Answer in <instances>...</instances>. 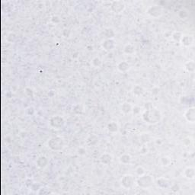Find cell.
Segmentation results:
<instances>
[{"label":"cell","mask_w":195,"mask_h":195,"mask_svg":"<svg viewBox=\"0 0 195 195\" xmlns=\"http://www.w3.org/2000/svg\"><path fill=\"white\" fill-rule=\"evenodd\" d=\"M146 170L142 166H138L137 168H136V173L137 174L138 176H141L143 175L146 174Z\"/></svg>","instance_id":"24"},{"label":"cell","mask_w":195,"mask_h":195,"mask_svg":"<svg viewBox=\"0 0 195 195\" xmlns=\"http://www.w3.org/2000/svg\"><path fill=\"white\" fill-rule=\"evenodd\" d=\"M124 52L125 53H127V54H133L135 52L134 46L132 45L131 44H126L124 47Z\"/></svg>","instance_id":"20"},{"label":"cell","mask_w":195,"mask_h":195,"mask_svg":"<svg viewBox=\"0 0 195 195\" xmlns=\"http://www.w3.org/2000/svg\"><path fill=\"white\" fill-rule=\"evenodd\" d=\"M64 143L62 138L59 137V136H56V137H53L48 141V146L50 147L51 150H60L63 148Z\"/></svg>","instance_id":"3"},{"label":"cell","mask_w":195,"mask_h":195,"mask_svg":"<svg viewBox=\"0 0 195 195\" xmlns=\"http://www.w3.org/2000/svg\"><path fill=\"white\" fill-rule=\"evenodd\" d=\"M101 47H103L104 50L106 51H111L116 47V43L114 41V39H106L101 44Z\"/></svg>","instance_id":"9"},{"label":"cell","mask_w":195,"mask_h":195,"mask_svg":"<svg viewBox=\"0 0 195 195\" xmlns=\"http://www.w3.org/2000/svg\"><path fill=\"white\" fill-rule=\"evenodd\" d=\"M136 183L141 188L146 189V188H150L153 185L154 180H153V176H151L150 175L144 174L143 175L139 176V178L136 179Z\"/></svg>","instance_id":"2"},{"label":"cell","mask_w":195,"mask_h":195,"mask_svg":"<svg viewBox=\"0 0 195 195\" xmlns=\"http://www.w3.org/2000/svg\"><path fill=\"white\" fill-rule=\"evenodd\" d=\"M182 34L181 33V32H174L173 34H172V38L173 40H175V41H179L180 42L181 39H182Z\"/></svg>","instance_id":"23"},{"label":"cell","mask_w":195,"mask_h":195,"mask_svg":"<svg viewBox=\"0 0 195 195\" xmlns=\"http://www.w3.org/2000/svg\"><path fill=\"white\" fill-rule=\"evenodd\" d=\"M92 64L96 68H98L102 64V62H101V60L99 57H95L92 61Z\"/></svg>","instance_id":"22"},{"label":"cell","mask_w":195,"mask_h":195,"mask_svg":"<svg viewBox=\"0 0 195 195\" xmlns=\"http://www.w3.org/2000/svg\"><path fill=\"white\" fill-rule=\"evenodd\" d=\"M184 176L189 180H193L195 177V168L192 166L187 167L184 171Z\"/></svg>","instance_id":"11"},{"label":"cell","mask_w":195,"mask_h":195,"mask_svg":"<svg viewBox=\"0 0 195 195\" xmlns=\"http://www.w3.org/2000/svg\"><path fill=\"white\" fill-rule=\"evenodd\" d=\"M107 130H108V131L112 133H117V132L118 131V130H119V129H118L117 124L116 122H114V121L110 122L108 124H107Z\"/></svg>","instance_id":"17"},{"label":"cell","mask_w":195,"mask_h":195,"mask_svg":"<svg viewBox=\"0 0 195 195\" xmlns=\"http://www.w3.org/2000/svg\"><path fill=\"white\" fill-rule=\"evenodd\" d=\"M185 118L188 123L194 124L195 121V108L194 107H189L185 113Z\"/></svg>","instance_id":"10"},{"label":"cell","mask_w":195,"mask_h":195,"mask_svg":"<svg viewBox=\"0 0 195 195\" xmlns=\"http://www.w3.org/2000/svg\"><path fill=\"white\" fill-rule=\"evenodd\" d=\"M121 185L124 188L128 190L133 187V185L135 183V179L132 175H124L121 180Z\"/></svg>","instance_id":"4"},{"label":"cell","mask_w":195,"mask_h":195,"mask_svg":"<svg viewBox=\"0 0 195 195\" xmlns=\"http://www.w3.org/2000/svg\"><path fill=\"white\" fill-rule=\"evenodd\" d=\"M65 121H64L63 118L59 116L53 117L50 120V124L52 127L54 129H60L61 127H63Z\"/></svg>","instance_id":"6"},{"label":"cell","mask_w":195,"mask_h":195,"mask_svg":"<svg viewBox=\"0 0 195 195\" xmlns=\"http://www.w3.org/2000/svg\"><path fill=\"white\" fill-rule=\"evenodd\" d=\"M47 163H48V160L45 156H41L37 160V165L41 168H45L47 165Z\"/></svg>","instance_id":"15"},{"label":"cell","mask_w":195,"mask_h":195,"mask_svg":"<svg viewBox=\"0 0 195 195\" xmlns=\"http://www.w3.org/2000/svg\"><path fill=\"white\" fill-rule=\"evenodd\" d=\"M133 92L135 96H141L144 94V89L143 87L139 86V85H136V86L133 88Z\"/></svg>","instance_id":"21"},{"label":"cell","mask_w":195,"mask_h":195,"mask_svg":"<svg viewBox=\"0 0 195 195\" xmlns=\"http://www.w3.org/2000/svg\"><path fill=\"white\" fill-rule=\"evenodd\" d=\"M185 70L188 73H193L195 70V63L194 61H188L185 64Z\"/></svg>","instance_id":"19"},{"label":"cell","mask_w":195,"mask_h":195,"mask_svg":"<svg viewBox=\"0 0 195 195\" xmlns=\"http://www.w3.org/2000/svg\"><path fill=\"white\" fill-rule=\"evenodd\" d=\"M130 69V64L126 61H121L117 64V70L121 73H126Z\"/></svg>","instance_id":"13"},{"label":"cell","mask_w":195,"mask_h":195,"mask_svg":"<svg viewBox=\"0 0 195 195\" xmlns=\"http://www.w3.org/2000/svg\"><path fill=\"white\" fill-rule=\"evenodd\" d=\"M111 9L114 13H121L125 9V5L124 2L121 1H114L112 2Z\"/></svg>","instance_id":"8"},{"label":"cell","mask_w":195,"mask_h":195,"mask_svg":"<svg viewBox=\"0 0 195 195\" xmlns=\"http://www.w3.org/2000/svg\"><path fill=\"white\" fill-rule=\"evenodd\" d=\"M147 13L153 18H159L163 14V9L161 6L152 5L150 6L147 10Z\"/></svg>","instance_id":"5"},{"label":"cell","mask_w":195,"mask_h":195,"mask_svg":"<svg viewBox=\"0 0 195 195\" xmlns=\"http://www.w3.org/2000/svg\"><path fill=\"white\" fill-rule=\"evenodd\" d=\"M161 161H162V165H165V166H167V165H169L170 162H171V160H170L169 158L166 157V156H165V157L162 158Z\"/></svg>","instance_id":"25"},{"label":"cell","mask_w":195,"mask_h":195,"mask_svg":"<svg viewBox=\"0 0 195 195\" xmlns=\"http://www.w3.org/2000/svg\"><path fill=\"white\" fill-rule=\"evenodd\" d=\"M156 184L161 188H166L170 185V182L168 179L165 178H159L156 181Z\"/></svg>","instance_id":"14"},{"label":"cell","mask_w":195,"mask_h":195,"mask_svg":"<svg viewBox=\"0 0 195 195\" xmlns=\"http://www.w3.org/2000/svg\"><path fill=\"white\" fill-rule=\"evenodd\" d=\"M132 109H133V107H132L131 104L128 102H124L123 103L122 105H121V110L124 114H130V112H132Z\"/></svg>","instance_id":"16"},{"label":"cell","mask_w":195,"mask_h":195,"mask_svg":"<svg viewBox=\"0 0 195 195\" xmlns=\"http://www.w3.org/2000/svg\"><path fill=\"white\" fill-rule=\"evenodd\" d=\"M180 42L184 47H191V46L193 45V44H194V36L191 34H183L182 35Z\"/></svg>","instance_id":"7"},{"label":"cell","mask_w":195,"mask_h":195,"mask_svg":"<svg viewBox=\"0 0 195 195\" xmlns=\"http://www.w3.org/2000/svg\"><path fill=\"white\" fill-rule=\"evenodd\" d=\"M143 119L146 123H148V124H157L161 120V113L158 109L153 107L144 111V113L143 114Z\"/></svg>","instance_id":"1"},{"label":"cell","mask_w":195,"mask_h":195,"mask_svg":"<svg viewBox=\"0 0 195 195\" xmlns=\"http://www.w3.org/2000/svg\"><path fill=\"white\" fill-rule=\"evenodd\" d=\"M119 160L121 163L124 164V165H127V164H129L131 161V156L129 154H123L120 156Z\"/></svg>","instance_id":"18"},{"label":"cell","mask_w":195,"mask_h":195,"mask_svg":"<svg viewBox=\"0 0 195 195\" xmlns=\"http://www.w3.org/2000/svg\"><path fill=\"white\" fill-rule=\"evenodd\" d=\"M112 160H113V158H112L111 155L108 154V153H104V154L101 155V156L100 157V161H101V162L105 165H109V164L111 163Z\"/></svg>","instance_id":"12"}]
</instances>
